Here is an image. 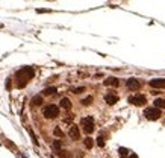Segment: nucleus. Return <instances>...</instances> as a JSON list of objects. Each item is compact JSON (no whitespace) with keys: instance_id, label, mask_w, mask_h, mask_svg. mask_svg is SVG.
Segmentation results:
<instances>
[{"instance_id":"nucleus-1","label":"nucleus","mask_w":165,"mask_h":158,"mask_svg":"<svg viewBox=\"0 0 165 158\" xmlns=\"http://www.w3.org/2000/svg\"><path fill=\"white\" fill-rule=\"evenodd\" d=\"M33 75H35V72H33L32 67H23L20 68L18 72L15 73V79H17V87L18 88H23V87H26L29 84V81L33 78Z\"/></svg>"},{"instance_id":"nucleus-2","label":"nucleus","mask_w":165,"mask_h":158,"mask_svg":"<svg viewBox=\"0 0 165 158\" xmlns=\"http://www.w3.org/2000/svg\"><path fill=\"white\" fill-rule=\"evenodd\" d=\"M80 125H82V128H83V131H85L86 134H91L92 131H94V128H95V125H94V119H92L91 116L83 117V119L80 120Z\"/></svg>"},{"instance_id":"nucleus-3","label":"nucleus","mask_w":165,"mask_h":158,"mask_svg":"<svg viewBox=\"0 0 165 158\" xmlns=\"http://www.w3.org/2000/svg\"><path fill=\"white\" fill-rule=\"evenodd\" d=\"M42 114H44L46 119H56L59 116V108L56 107V105H49V107L44 108Z\"/></svg>"},{"instance_id":"nucleus-4","label":"nucleus","mask_w":165,"mask_h":158,"mask_svg":"<svg viewBox=\"0 0 165 158\" xmlns=\"http://www.w3.org/2000/svg\"><path fill=\"white\" fill-rule=\"evenodd\" d=\"M129 103L136 105V107H142L144 103H147V98L144 94H135V96H130L129 98Z\"/></svg>"},{"instance_id":"nucleus-5","label":"nucleus","mask_w":165,"mask_h":158,"mask_svg":"<svg viewBox=\"0 0 165 158\" xmlns=\"http://www.w3.org/2000/svg\"><path fill=\"white\" fill-rule=\"evenodd\" d=\"M144 116L149 120H158L162 114H161V110H158V108H147L144 111Z\"/></svg>"},{"instance_id":"nucleus-6","label":"nucleus","mask_w":165,"mask_h":158,"mask_svg":"<svg viewBox=\"0 0 165 158\" xmlns=\"http://www.w3.org/2000/svg\"><path fill=\"white\" fill-rule=\"evenodd\" d=\"M126 87H127L129 90H138V88L141 87V84H140V81H138V79H135V78H130V79H127Z\"/></svg>"},{"instance_id":"nucleus-7","label":"nucleus","mask_w":165,"mask_h":158,"mask_svg":"<svg viewBox=\"0 0 165 158\" xmlns=\"http://www.w3.org/2000/svg\"><path fill=\"white\" fill-rule=\"evenodd\" d=\"M149 84H150V87H153V88H162V87H165V78H156V79H152Z\"/></svg>"},{"instance_id":"nucleus-8","label":"nucleus","mask_w":165,"mask_h":158,"mask_svg":"<svg viewBox=\"0 0 165 158\" xmlns=\"http://www.w3.org/2000/svg\"><path fill=\"white\" fill-rule=\"evenodd\" d=\"M68 135H70L73 140H79V137H80V131H79V128H77L76 125H73V126L70 128V131H68Z\"/></svg>"},{"instance_id":"nucleus-9","label":"nucleus","mask_w":165,"mask_h":158,"mask_svg":"<svg viewBox=\"0 0 165 158\" xmlns=\"http://www.w3.org/2000/svg\"><path fill=\"white\" fill-rule=\"evenodd\" d=\"M105 100H106L108 105H115V103L118 102V96L114 94V93H109V94L105 96Z\"/></svg>"},{"instance_id":"nucleus-10","label":"nucleus","mask_w":165,"mask_h":158,"mask_svg":"<svg viewBox=\"0 0 165 158\" xmlns=\"http://www.w3.org/2000/svg\"><path fill=\"white\" fill-rule=\"evenodd\" d=\"M120 84V81L117 78H108V79H105V85L106 87H117Z\"/></svg>"},{"instance_id":"nucleus-11","label":"nucleus","mask_w":165,"mask_h":158,"mask_svg":"<svg viewBox=\"0 0 165 158\" xmlns=\"http://www.w3.org/2000/svg\"><path fill=\"white\" fill-rule=\"evenodd\" d=\"M59 103H61V107H62L64 110H70L71 108V102H70V99H68V98H62Z\"/></svg>"},{"instance_id":"nucleus-12","label":"nucleus","mask_w":165,"mask_h":158,"mask_svg":"<svg viewBox=\"0 0 165 158\" xmlns=\"http://www.w3.org/2000/svg\"><path fill=\"white\" fill-rule=\"evenodd\" d=\"M118 154H120L121 158H129V157H130V155H129V149H126V147H120V149H118Z\"/></svg>"},{"instance_id":"nucleus-13","label":"nucleus","mask_w":165,"mask_h":158,"mask_svg":"<svg viewBox=\"0 0 165 158\" xmlns=\"http://www.w3.org/2000/svg\"><path fill=\"white\" fill-rule=\"evenodd\" d=\"M154 108H165V99H156L154 100Z\"/></svg>"},{"instance_id":"nucleus-14","label":"nucleus","mask_w":165,"mask_h":158,"mask_svg":"<svg viewBox=\"0 0 165 158\" xmlns=\"http://www.w3.org/2000/svg\"><path fill=\"white\" fill-rule=\"evenodd\" d=\"M83 144H85V147H86V149H91V147H92V144H94V143H92V138L86 137V138L83 140Z\"/></svg>"},{"instance_id":"nucleus-15","label":"nucleus","mask_w":165,"mask_h":158,"mask_svg":"<svg viewBox=\"0 0 165 158\" xmlns=\"http://www.w3.org/2000/svg\"><path fill=\"white\" fill-rule=\"evenodd\" d=\"M28 132H29V135H30V138H32V142H33V144H35V146H38V140H37L35 134H33V131H32L30 128H28Z\"/></svg>"},{"instance_id":"nucleus-16","label":"nucleus","mask_w":165,"mask_h":158,"mask_svg":"<svg viewBox=\"0 0 165 158\" xmlns=\"http://www.w3.org/2000/svg\"><path fill=\"white\" fill-rule=\"evenodd\" d=\"M56 93V88L55 87H50V88H46L44 91H42V94L44 96H49V94H55Z\"/></svg>"},{"instance_id":"nucleus-17","label":"nucleus","mask_w":165,"mask_h":158,"mask_svg":"<svg viewBox=\"0 0 165 158\" xmlns=\"http://www.w3.org/2000/svg\"><path fill=\"white\" fill-rule=\"evenodd\" d=\"M42 103V98L41 96H35V98L32 99V105H41Z\"/></svg>"},{"instance_id":"nucleus-18","label":"nucleus","mask_w":165,"mask_h":158,"mask_svg":"<svg viewBox=\"0 0 165 158\" xmlns=\"http://www.w3.org/2000/svg\"><path fill=\"white\" fill-rule=\"evenodd\" d=\"M91 102H92V96H88V98H85L82 100V105H86V107H88V105H91Z\"/></svg>"},{"instance_id":"nucleus-19","label":"nucleus","mask_w":165,"mask_h":158,"mask_svg":"<svg viewBox=\"0 0 165 158\" xmlns=\"http://www.w3.org/2000/svg\"><path fill=\"white\" fill-rule=\"evenodd\" d=\"M71 91H73L74 94H80L82 91H85V87H77V88H73Z\"/></svg>"},{"instance_id":"nucleus-20","label":"nucleus","mask_w":165,"mask_h":158,"mask_svg":"<svg viewBox=\"0 0 165 158\" xmlns=\"http://www.w3.org/2000/svg\"><path fill=\"white\" fill-rule=\"evenodd\" d=\"M53 134H55L56 137H64V132H62V131H61V129H59L58 126L55 128V131H53Z\"/></svg>"},{"instance_id":"nucleus-21","label":"nucleus","mask_w":165,"mask_h":158,"mask_svg":"<svg viewBox=\"0 0 165 158\" xmlns=\"http://www.w3.org/2000/svg\"><path fill=\"white\" fill-rule=\"evenodd\" d=\"M97 144H99L100 147L105 146V138H103V135H99V138H97Z\"/></svg>"},{"instance_id":"nucleus-22","label":"nucleus","mask_w":165,"mask_h":158,"mask_svg":"<svg viewBox=\"0 0 165 158\" xmlns=\"http://www.w3.org/2000/svg\"><path fill=\"white\" fill-rule=\"evenodd\" d=\"M53 147L56 149V151L61 149V142H59V140H55V142H53Z\"/></svg>"},{"instance_id":"nucleus-23","label":"nucleus","mask_w":165,"mask_h":158,"mask_svg":"<svg viewBox=\"0 0 165 158\" xmlns=\"http://www.w3.org/2000/svg\"><path fill=\"white\" fill-rule=\"evenodd\" d=\"M129 158H138V155L136 154H130V157Z\"/></svg>"},{"instance_id":"nucleus-24","label":"nucleus","mask_w":165,"mask_h":158,"mask_svg":"<svg viewBox=\"0 0 165 158\" xmlns=\"http://www.w3.org/2000/svg\"><path fill=\"white\" fill-rule=\"evenodd\" d=\"M38 12H39V14H42V12H49V11H47V9H38Z\"/></svg>"},{"instance_id":"nucleus-25","label":"nucleus","mask_w":165,"mask_h":158,"mask_svg":"<svg viewBox=\"0 0 165 158\" xmlns=\"http://www.w3.org/2000/svg\"><path fill=\"white\" fill-rule=\"evenodd\" d=\"M20 158H26V157H23V155H20Z\"/></svg>"},{"instance_id":"nucleus-26","label":"nucleus","mask_w":165,"mask_h":158,"mask_svg":"<svg viewBox=\"0 0 165 158\" xmlns=\"http://www.w3.org/2000/svg\"><path fill=\"white\" fill-rule=\"evenodd\" d=\"M51 158H53V157H51Z\"/></svg>"}]
</instances>
